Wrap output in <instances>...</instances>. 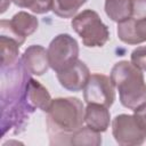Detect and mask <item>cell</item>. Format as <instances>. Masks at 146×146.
<instances>
[{
    "label": "cell",
    "instance_id": "obj_7",
    "mask_svg": "<svg viewBox=\"0 0 146 146\" xmlns=\"http://www.w3.org/2000/svg\"><path fill=\"white\" fill-rule=\"evenodd\" d=\"M38 18L26 11L15 14L10 21L2 19L0 22V35L9 36L23 44L26 36L34 33L38 29Z\"/></svg>",
    "mask_w": 146,
    "mask_h": 146
},
{
    "label": "cell",
    "instance_id": "obj_14",
    "mask_svg": "<svg viewBox=\"0 0 146 146\" xmlns=\"http://www.w3.org/2000/svg\"><path fill=\"white\" fill-rule=\"evenodd\" d=\"M67 144L80 146V145H94L98 146L102 144L100 132L91 129L90 127H81L76 131H74L67 140Z\"/></svg>",
    "mask_w": 146,
    "mask_h": 146
},
{
    "label": "cell",
    "instance_id": "obj_16",
    "mask_svg": "<svg viewBox=\"0 0 146 146\" xmlns=\"http://www.w3.org/2000/svg\"><path fill=\"white\" fill-rule=\"evenodd\" d=\"M87 0H52L51 10L59 17L71 18L76 16L78 10Z\"/></svg>",
    "mask_w": 146,
    "mask_h": 146
},
{
    "label": "cell",
    "instance_id": "obj_3",
    "mask_svg": "<svg viewBox=\"0 0 146 146\" xmlns=\"http://www.w3.org/2000/svg\"><path fill=\"white\" fill-rule=\"evenodd\" d=\"M71 25L88 48L103 47L110 38L108 27L103 23L99 15L91 9L83 10L74 16Z\"/></svg>",
    "mask_w": 146,
    "mask_h": 146
},
{
    "label": "cell",
    "instance_id": "obj_1",
    "mask_svg": "<svg viewBox=\"0 0 146 146\" xmlns=\"http://www.w3.org/2000/svg\"><path fill=\"white\" fill-rule=\"evenodd\" d=\"M84 122V107L76 97L52 99L47 111V128L50 144L56 138H67Z\"/></svg>",
    "mask_w": 146,
    "mask_h": 146
},
{
    "label": "cell",
    "instance_id": "obj_5",
    "mask_svg": "<svg viewBox=\"0 0 146 146\" xmlns=\"http://www.w3.org/2000/svg\"><path fill=\"white\" fill-rule=\"evenodd\" d=\"M112 132L115 141L124 146H138L146 140V130L133 115L120 114L112 122Z\"/></svg>",
    "mask_w": 146,
    "mask_h": 146
},
{
    "label": "cell",
    "instance_id": "obj_6",
    "mask_svg": "<svg viewBox=\"0 0 146 146\" xmlns=\"http://www.w3.org/2000/svg\"><path fill=\"white\" fill-rule=\"evenodd\" d=\"M115 86L111 78L95 73L91 74L84 89L83 98L87 104H99L106 107H111L115 100Z\"/></svg>",
    "mask_w": 146,
    "mask_h": 146
},
{
    "label": "cell",
    "instance_id": "obj_19",
    "mask_svg": "<svg viewBox=\"0 0 146 146\" xmlns=\"http://www.w3.org/2000/svg\"><path fill=\"white\" fill-rule=\"evenodd\" d=\"M133 18L146 17V0H133Z\"/></svg>",
    "mask_w": 146,
    "mask_h": 146
},
{
    "label": "cell",
    "instance_id": "obj_20",
    "mask_svg": "<svg viewBox=\"0 0 146 146\" xmlns=\"http://www.w3.org/2000/svg\"><path fill=\"white\" fill-rule=\"evenodd\" d=\"M133 116L136 117L138 123L146 130V103L133 110Z\"/></svg>",
    "mask_w": 146,
    "mask_h": 146
},
{
    "label": "cell",
    "instance_id": "obj_21",
    "mask_svg": "<svg viewBox=\"0 0 146 146\" xmlns=\"http://www.w3.org/2000/svg\"><path fill=\"white\" fill-rule=\"evenodd\" d=\"M10 1L11 0H2V2H1V13H5L6 11L7 7L10 5Z\"/></svg>",
    "mask_w": 146,
    "mask_h": 146
},
{
    "label": "cell",
    "instance_id": "obj_13",
    "mask_svg": "<svg viewBox=\"0 0 146 146\" xmlns=\"http://www.w3.org/2000/svg\"><path fill=\"white\" fill-rule=\"evenodd\" d=\"M105 13L116 23L127 21L132 17L133 0H106Z\"/></svg>",
    "mask_w": 146,
    "mask_h": 146
},
{
    "label": "cell",
    "instance_id": "obj_12",
    "mask_svg": "<svg viewBox=\"0 0 146 146\" xmlns=\"http://www.w3.org/2000/svg\"><path fill=\"white\" fill-rule=\"evenodd\" d=\"M111 121L108 107L99 104H88L84 110V122L91 129L104 132L107 130Z\"/></svg>",
    "mask_w": 146,
    "mask_h": 146
},
{
    "label": "cell",
    "instance_id": "obj_11",
    "mask_svg": "<svg viewBox=\"0 0 146 146\" xmlns=\"http://www.w3.org/2000/svg\"><path fill=\"white\" fill-rule=\"evenodd\" d=\"M26 100L29 105L35 110L39 108L43 112H47L52 99L48 90L36 80L30 78L26 84Z\"/></svg>",
    "mask_w": 146,
    "mask_h": 146
},
{
    "label": "cell",
    "instance_id": "obj_9",
    "mask_svg": "<svg viewBox=\"0 0 146 146\" xmlns=\"http://www.w3.org/2000/svg\"><path fill=\"white\" fill-rule=\"evenodd\" d=\"M119 39L128 44H139L146 41V17L129 18L117 24Z\"/></svg>",
    "mask_w": 146,
    "mask_h": 146
},
{
    "label": "cell",
    "instance_id": "obj_8",
    "mask_svg": "<svg viewBox=\"0 0 146 146\" xmlns=\"http://www.w3.org/2000/svg\"><path fill=\"white\" fill-rule=\"evenodd\" d=\"M90 71L88 66L81 62L76 60L65 70L57 73V79L63 88L70 91H80L84 89L89 78Z\"/></svg>",
    "mask_w": 146,
    "mask_h": 146
},
{
    "label": "cell",
    "instance_id": "obj_15",
    "mask_svg": "<svg viewBox=\"0 0 146 146\" xmlns=\"http://www.w3.org/2000/svg\"><path fill=\"white\" fill-rule=\"evenodd\" d=\"M19 43L6 35H0L1 48V67H8L14 65L18 60Z\"/></svg>",
    "mask_w": 146,
    "mask_h": 146
},
{
    "label": "cell",
    "instance_id": "obj_4",
    "mask_svg": "<svg viewBox=\"0 0 146 146\" xmlns=\"http://www.w3.org/2000/svg\"><path fill=\"white\" fill-rule=\"evenodd\" d=\"M47 52L49 66L58 73L78 60L79 44L70 34H58L50 42Z\"/></svg>",
    "mask_w": 146,
    "mask_h": 146
},
{
    "label": "cell",
    "instance_id": "obj_2",
    "mask_svg": "<svg viewBox=\"0 0 146 146\" xmlns=\"http://www.w3.org/2000/svg\"><path fill=\"white\" fill-rule=\"evenodd\" d=\"M111 80L119 91L121 104L135 110L146 103V83L141 70L131 62L121 60L116 63L111 71Z\"/></svg>",
    "mask_w": 146,
    "mask_h": 146
},
{
    "label": "cell",
    "instance_id": "obj_18",
    "mask_svg": "<svg viewBox=\"0 0 146 146\" xmlns=\"http://www.w3.org/2000/svg\"><path fill=\"white\" fill-rule=\"evenodd\" d=\"M131 63L139 70L146 72V46L137 47L131 52Z\"/></svg>",
    "mask_w": 146,
    "mask_h": 146
},
{
    "label": "cell",
    "instance_id": "obj_10",
    "mask_svg": "<svg viewBox=\"0 0 146 146\" xmlns=\"http://www.w3.org/2000/svg\"><path fill=\"white\" fill-rule=\"evenodd\" d=\"M21 60L24 68L30 74L34 75H42L50 67L48 52L42 46L39 44H33L26 48Z\"/></svg>",
    "mask_w": 146,
    "mask_h": 146
},
{
    "label": "cell",
    "instance_id": "obj_17",
    "mask_svg": "<svg viewBox=\"0 0 146 146\" xmlns=\"http://www.w3.org/2000/svg\"><path fill=\"white\" fill-rule=\"evenodd\" d=\"M21 8H27L35 14H46L52 8V0H11Z\"/></svg>",
    "mask_w": 146,
    "mask_h": 146
}]
</instances>
